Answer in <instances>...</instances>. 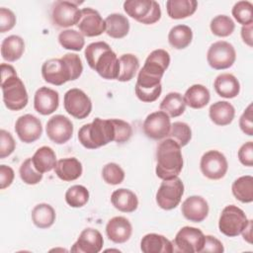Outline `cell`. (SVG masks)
Segmentation results:
<instances>
[{
	"instance_id": "6da1fadb",
	"label": "cell",
	"mask_w": 253,
	"mask_h": 253,
	"mask_svg": "<svg viewBox=\"0 0 253 253\" xmlns=\"http://www.w3.org/2000/svg\"><path fill=\"white\" fill-rule=\"evenodd\" d=\"M83 71L81 58L76 53H66L61 58H50L42 66L43 80L55 86L78 79Z\"/></svg>"
},
{
	"instance_id": "7a4b0ae2",
	"label": "cell",
	"mask_w": 253,
	"mask_h": 253,
	"mask_svg": "<svg viewBox=\"0 0 253 253\" xmlns=\"http://www.w3.org/2000/svg\"><path fill=\"white\" fill-rule=\"evenodd\" d=\"M88 65L102 78L117 79L120 71L119 58L106 42H95L87 45L84 51Z\"/></svg>"
},
{
	"instance_id": "3957f363",
	"label": "cell",
	"mask_w": 253,
	"mask_h": 253,
	"mask_svg": "<svg viewBox=\"0 0 253 253\" xmlns=\"http://www.w3.org/2000/svg\"><path fill=\"white\" fill-rule=\"evenodd\" d=\"M183 164L181 146L175 140L167 137L158 143L155 168L158 178L168 180L178 177L183 169Z\"/></svg>"
},
{
	"instance_id": "277c9868",
	"label": "cell",
	"mask_w": 253,
	"mask_h": 253,
	"mask_svg": "<svg viewBox=\"0 0 253 253\" xmlns=\"http://www.w3.org/2000/svg\"><path fill=\"white\" fill-rule=\"evenodd\" d=\"M1 90L7 109L20 111L27 106L29 101L27 89L15 68L7 63L1 64Z\"/></svg>"
},
{
	"instance_id": "5b68a950",
	"label": "cell",
	"mask_w": 253,
	"mask_h": 253,
	"mask_svg": "<svg viewBox=\"0 0 253 253\" xmlns=\"http://www.w3.org/2000/svg\"><path fill=\"white\" fill-rule=\"evenodd\" d=\"M115 139V126L112 119L95 118L92 123L82 126L78 130V140L87 149H96Z\"/></svg>"
},
{
	"instance_id": "8992f818",
	"label": "cell",
	"mask_w": 253,
	"mask_h": 253,
	"mask_svg": "<svg viewBox=\"0 0 253 253\" xmlns=\"http://www.w3.org/2000/svg\"><path fill=\"white\" fill-rule=\"evenodd\" d=\"M124 10L130 18L144 25L155 24L161 18L160 5L154 0H126Z\"/></svg>"
},
{
	"instance_id": "52a82bcc",
	"label": "cell",
	"mask_w": 253,
	"mask_h": 253,
	"mask_svg": "<svg viewBox=\"0 0 253 253\" xmlns=\"http://www.w3.org/2000/svg\"><path fill=\"white\" fill-rule=\"evenodd\" d=\"M248 222L249 219L240 208L229 205L221 211L218 219V229L225 236L235 237L241 234Z\"/></svg>"
},
{
	"instance_id": "ba28073f",
	"label": "cell",
	"mask_w": 253,
	"mask_h": 253,
	"mask_svg": "<svg viewBox=\"0 0 253 253\" xmlns=\"http://www.w3.org/2000/svg\"><path fill=\"white\" fill-rule=\"evenodd\" d=\"M184 190V183L179 177L163 180L156 192V204L162 210L171 211L180 204Z\"/></svg>"
},
{
	"instance_id": "9c48e42d",
	"label": "cell",
	"mask_w": 253,
	"mask_h": 253,
	"mask_svg": "<svg viewBox=\"0 0 253 253\" xmlns=\"http://www.w3.org/2000/svg\"><path fill=\"white\" fill-rule=\"evenodd\" d=\"M205 243V234L197 227L184 226L174 237L173 251L182 253L202 252Z\"/></svg>"
},
{
	"instance_id": "30bf717a",
	"label": "cell",
	"mask_w": 253,
	"mask_h": 253,
	"mask_svg": "<svg viewBox=\"0 0 253 253\" xmlns=\"http://www.w3.org/2000/svg\"><path fill=\"white\" fill-rule=\"evenodd\" d=\"M236 59L234 46L225 41H218L211 44L207 52L209 65L216 70H223L231 67Z\"/></svg>"
},
{
	"instance_id": "8fae6325",
	"label": "cell",
	"mask_w": 253,
	"mask_h": 253,
	"mask_svg": "<svg viewBox=\"0 0 253 253\" xmlns=\"http://www.w3.org/2000/svg\"><path fill=\"white\" fill-rule=\"evenodd\" d=\"M82 3L68 0L55 1L51 9L52 23L59 28H68L77 25L81 16V10L78 6Z\"/></svg>"
},
{
	"instance_id": "7c38bea8",
	"label": "cell",
	"mask_w": 253,
	"mask_h": 253,
	"mask_svg": "<svg viewBox=\"0 0 253 253\" xmlns=\"http://www.w3.org/2000/svg\"><path fill=\"white\" fill-rule=\"evenodd\" d=\"M65 111L75 119L83 120L92 111V102L87 94L78 88L69 89L63 97Z\"/></svg>"
},
{
	"instance_id": "4fadbf2b",
	"label": "cell",
	"mask_w": 253,
	"mask_h": 253,
	"mask_svg": "<svg viewBox=\"0 0 253 253\" xmlns=\"http://www.w3.org/2000/svg\"><path fill=\"white\" fill-rule=\"evenodd\" d=\"M200 168L205 177L211 180L223 178L228 170V162L223 153L218 150H209L203 154Z\"/></svg>"
},
{
	"instance_id": "5bb4252c",
	"label": "cell",
	"mask_w": 253,
	"mask_h": 253,
	"mask_svg": "<svg viewBox=\"0 0 253 253\" xmlns=\"http://www.w3.org/2000/svg\"><path fill=\"white\" fill-rule=\"evenodd\" d=\"M144 134L151 139L160 140L168 136L171 128L170 118L162 111L149 114L142 125Z\"/></svg>"
},
{
	"instance_id": "9a60e30c",
	"label": "cell",
	"mask_w": 253,
	"mask_h": 253,
	"mask_svg": "<svg viewBox=\"0 0 253 253\" xmlns=\"http://www.w3.org/2000/svg\"><path fill=\"white\" fill-rule=\"evenodd\" d=\"M45 131L47 137L52 142L64 144L72 137L73 124L63 115H55L47 121Z\"/></svg>"
},
{
	"instance_id": "2e32d148",
	"label": "cell",
	"mask_w": 253,
	"mask_h": 253,
	"mask_svg": "<svg viewBox=\"0 0 253 253\" xmlns=\"http://www.w3.org/2000/svg\"><path fill=\"white\" fill-rule=\"evenodd\" d=\"M169 64H170L169 52L162 48L154 49L146 57L142 68L139 70V73L141 72V74L147 77L161 80L165 71L169 67Z\"/></svg>"
},
{
	"instance_id": "e0dca14e",
	"label": "cell",
	"mask_w": 253,
	"mask_h": 253,
	"mask_svg": "<svg viewBox=\"0 0 253 253\" xmlns=\"http://www.w3.org/2000/svg\"><path fill=\"white\" fill-rule=\"evenodd\" d=\"M15 131L21 141L25 143L35 142L42 136V122L34 115H23L15 123Z\"/></svg>"
},
{
	"instance_id": "ac0fdd59",
	"label": "cell",
	"mask_w": 253,
	"mask_h": 253,
	"mask_svg": "<svg viewBox=\"0 0 253 253\" xmlns=\"http://www.w3.org/2000/svg\"><path fill=\"white\" fill-rule=\"evenodd\" d=\"M77 27L80 33L86 37H98L106 30L105 20L93 8L81 9V16Z\"/></svg>"
},
{
	"instance_id": "d6986e66",
	"label": "cell",
	"mask_w": 253,
	"mask_h": 253,
	"mask_svg": "<svg viewBox=\"0 0 253 253\" xmlns=\"http://www.w3.org/2000/svg\"><path fill=\"white\" fill-rule=\"evenodd\" d=\"M103 245L104 239L101 232L89 227L81 231L70 250L77 253H98L102 250Z\"/></svg>"
},
{
	"instance_id": "ffe728a7",
	"label": "cell",
	"mask_w": 253,
	"mask_h": 253,
	"mask_svg": "<svg viewBox=\"0 0 253 253\" xmlns=\"http://www.w3.org/2000/svg\"><path fill=\"white\" fill-rule=\"evenodd\" d=\"M134 92L140 101L144 103H152L156 101L161 95V80L147 77L138 72L134 86Z\"/></svg>"
},
{
	"instance_id": "44dd1931",
	"label": "cell",
	"mask_w": 253,
	"mask_h": 253,
	"mask_svg": "<svg viewBox=\"0 0 253 253\" xmlns=\"http://www.w3.org/2000/svg\"><path fill=\"white\" fill-rule=\"evenodd\" d=\"M209 204L201 196H191L187 198L181 207L183 216L192 222H202L209 214Z\"/></svg>"
},
{
	"instance_id": "7402d4cb",
	"label": "cell",
	"mask_w": 253,
	"mask_h": 253,
	"mask_svg": "<svg viewBox=\"0 0 253 253\" xmlns=\"http://www.w3.org/2000/svg\"><path fill=\"white\" fill-rule=\"evenodd\" d=\"M58 105L59 95L57 91L44 86L36 91L34 96V108L39 114L42 116L50 115L57 110Z\"/></svg>"
},
{
	"instance_id": "603a6c76",
	"label": "cell",
	"mask_w": 253,
	"mask_h": 253,
	"mask_svg": "<svg viewBox=\"0 0 253 253\" xmlns=\"http://www.w3.org/2000/svg\"><path fill=\"white\" fill-rule=\"evenodd\" d=\"M106 234L114 243H125L132 234V225L125 216H114L107 222Z\"/></svg>"
},
{
	"instance_id": "cb8c5ba5",
	"label": "cell",
	"mask_w": 253,
	"mask_h": 253,
	"mask_svg": "<svg viewBox=\"0 0 253 253\" xmlns=\"http://www.w3.org/2000/svg\"><path fill=\"white\" fill-rule=\"evenodd\" d=\"M54 172L56 176L65 182L77 180L83 172L81 162L75 157H67L59 159L55 165Z\"/></svg>"
},
{
	"instance_id": "d4e9b609",
	"label": "cell",
	"mask_w": 253,
	"mask_h": 253,
	"mask_svg": "<svg viewBox=\"0 0 253 253\" xmlns=\"http://www.w3.org/2000/svg\"><path fill=\"white\" fill-rule=\"evenodd\" d=\"M213 88L218 96L225 99H232L239 94L240 83L233 74L221 73L214 79Z\"/></svg>"
},
{
	"instance_id": "484cf974",
	"label": "cell",
	"mask_w": 253,
	"mask_h": 253,
	"mask_svg": "<svg viewBox=\"0 0 253 253\" xmlns=\"http://www.w3.org/2000/svg\"><path fill=\"white\" fill-rule=\"evenodd\" d=\"M140 250L143 253H172L173 244L165 236L157 233L145 234L140 241Z\"/></svg>"
},
{
	"instance_id": "4316f807",
	"label": "cell",
	"mask_w": 253,
	"mask_h": 253,
	"mask_svg": "<svg viewBox=\"0 0 253 253\" xmlns=\"http://www.w3.org/2000/svg\"><path fill=\"white\" fill-rule=\"evenodd\" d=\"M209 116L211 121L216 126H228L235 117V109L227 101H217L211 105Z\"/></svg>"
},
{
	"instance_id": "83f0119b",
	"label": "cell",
	"mask_w": 253,
	"mask_h": 253,
	"mask_svg": "<svg viewBox=\"0 0 253 253\" xmlns=\"http://www.w3.org/2000/svg\"><path fill=\"white\" fill-rule=\"evenodd\" d=\"M112 205L123 212H132L138 207L137 196L128 189L121 188L115 190L111 195Z\"/></svg>"
},
{
	"instance_id": "f1b7e54d",
	"label": "cell",
	"mask_w": 253,
	"mask_h": 253,
	"mask_svg": "<svg viewBox=\"0 0 253 253\" xmlns=\"http://www.w3.org/2000/svg\"><path fill=\"white\" fill-rule=\"evenodd\" d=\"M107 35L113 39H123L129 32V21L123 14L113 13L105 19Z\"/></svg>"
},
{
	"instance_id": "f546056e",
	"label": "cell",
	"mask_w": 253,
	"mask_h": 253,
	"mask_svg": "<svg viewBox=\"0 0 253 253\" xmlns=\"http://www.w3.org/2000/svg\"><path fill=\"white\" fill-rule=\"evenodd\" d=\"M24 51L25 42L21 37L11 35L2 41L1 55L4 60L14 62L22 57Z\"/></svg>"
},
{
	"instance_id": "4dcf8cb0",
	"label": "cell",
	"mask_w": 253,
	"mask_h": 253,
	"mask_svg": "<svg viewBox=\"0 0 253 253\" xmlns=\"http://www.w3.org/2000/svg\"><path fill=\"white\" fill-rule=\"evenodd\" d=\"M183 98L186 106H189L192 109H202L209 104L211 94L206 86L202 84H194L186 90Z\"/></svg>"
},
{
	"instance_id": "1f68e13d",
	"label": "cell",
	"mask_w": 253,
	"mask_h": 253,
	"mask_svg": "<svg viewBox=\"0 0 253 253\" xmlns=\"http://www.w3.org/2000/svg\"><path fill=\"white\" fill-rule=\"evenodd\" d=\"M198 7L196 0H168L166 11L168 16L174 20L185 19L192 16Z\"/></svg>"
},
{
	"instance_id": "d6a6232c",
	"label": "cell",
	"mask_w": 253,
	"mask_h": 253,
	"mask_svg": "<svg viewBox=\"0 0 253 253\" xmlns=\"http://www.w3.org/2000/svg\"><path fill=\"white\" fill-rule=\"evenodd\" d=\"M33 164L35 168L41 173L50 172L55 168L57 163L56 154L54 150L49 146H42L40 147L32 157Z\"/></svg>"
},
{
	"instance_id": "836d02e7",
	"label": "cell",
	"mask_w": 253,
	"mask_h": 253,
	"mask_svg": "<svg viewBox=\"0 0 253 253\" xmlns=\"http://www.w3.org/2000/svg\"><path fill=\"white\" fill-rule=\"evenodd\" d=\"M32 221L39 228H48L50 227L56 218L54 209L45 203L38 204L32 210Z\"/></svg>"
},
{
	"instance_id": "e575fe53",
	"label": "cell",
	"mask_w": 253,
	"mask_h": 253,
	"mask_svg": "<svg viewBox=\"0 0 253 253\" xmlns=\"http://www.w3.org/2000/svg\"><path fill=\"white\" fill-rule=\"evenodd\" d=\"M232 195L241 203L253 202V177L245 175L234 180L231 186Z\"/></svg>"
},
{
	"instance_id": "d590c367",
	"label": "cell",
	"mask_w": 253,
	"mask_h": 253,
	"mask_svg": "<svg viewBox=\"0 0 253 253\" xmlns=\"http://www.w3.org/2000/svg\"><path fill=\"white\" fill-rule=\"evenodd\" d=\"M193 40L192 29L187 25H177L171 28L168 34L170 45L176 49H184L190 45Z\"/></svg>"
},
{
	"instance_id": "8d00e7d4",
	"label": "cell",
	"mask_w": 253,
	"mask_h": 253,
	"mask_svg": "<svg viewBox=\"0 0 253 253\" xmlns=\"http://www.w3.org/2000/svg\"><path fill=\"white\" fill-rule=\"evenodd\" d=\"M160 111L164 112L169 118L181 116L186 110V103L183 96L178 92L168 93L160 103Z\"/></svg>"
},
{
	"instance_id": "74e56055",
	"label": "cell",
	"mask_w": 253,
	"mask_h": 253,
	"mask_svg": "<svg viewBox=\"0 0 253 253\" xmlns=\"http://www.w3.org/2000/svg\"><path fill=\"white\" fill-rule=\"evenodd\" d=\"M120 71L117 80L121 82L130 81L139 68V60L132 53L122 54L119 58Z\"/></svg>"
},
{
	"instance_id": "f35d334b",
	"label": "cell",
	"mask_w": 253,
	"mask_h": 253,
	"mask_svg": "<svg viewBox=\"0 0 253 253\" xmlns=\"http://www.w3.org/2000/svg\"><path fill=\"white\" fill-rule=\"evenodd\" d=\"M58 42L63 48L74 51H80L85 45L83 35L80 32L71 29H67L59 33Z\"/></svg>"
},
{
	"instance_id": "ab89813d",
	"label": "cell",
	"mask_w": 253,
	"mask_h": 253,
	"mask_svg": "<svg viewBox=\"0 0 253 253\" xmlns=\"http://www.w3.org/2000/svg\"><path fill=\"white\" fill-rule=\"evenodd\" d=\"M89 191L85 186L73 185L65 192V202L71 208H82L89 201Z\"/></svg>"
},
{
	"instance_id": "60d3db41",
	"label": "cell",
	"mask_w": 253,
	"mask_h": 253,
	"mask_svg": "<svg viewBox=\"0 0 253 253\" xmlns=\"http://www.w3.org/2000/svg\"><path fill=\"white\" fill-rule=\"evenodd\" d=\"M210 29L214 36L225 38L234 32L235 24L230 17L226 15H217L211 21Z\"/></svg>"
},
{
	"instance_id": "b9f144b4",
	"label": "cell",
	"mask_w": 253,
	"mask_h": 253,
	"mask_svg": "<svg viewBox=\"0 0 253 253\" xmlns=\"http://www.w3.org/2000/svg\"><path fill=\"white\" fill-rule=\"evenodd\" d=\"M168 137L175 140L181 147H184L192 139V129L186 123L175 122L171 124Z\"/></svg>"
},
{
	"instance_id": "7bdbcfd3",
	"label": "cell",
	"mask_w": 253,
	"mask_h": 253,
	"mask_svg": "<svg viewBox=\"0 0 253 253\" xmlns=\"http://www.w3.org/2000/svg\"><path fill=\"white\" fill-rule=\"evenodd\" d=\"M232 16L238 24L246 26L253 23V4L249 1H238L231 10Z\"/></svg>"
},
{
	"instance_id": "ee69618b",
	"label": "cell",
	"mask_w": 253,
	"mask_h": 253,
	"mask_svg": "<svg viewBox=\"0 0 253 253\" xmlns=\"http://www.w3.org/2000/svg\"><path fill=\"white\" fill-rule=\"evenodd\" d=\"M19 174L22 181L28 185H36L42 180L43 174L39 172L32 161V158H27L20 166Z\"/></svg>"
},
{
	"instance_id": "f6af8a7d",
	"label": "cell",
	"mask_w": 253,
	"mask_h": 253,
	"mask_svg": "<svg viewBox=\"0 0 253 253\" xmlns=\"http://www.w3.org/2000/svg\"><path fill=\"white\" fill-rule=\"evenodd\" d=\"M102 177L109 185H119L125 180V171L119 164L110 162L103 167Z\"/></svg>"
},
{
	"instance_id": "bcb514c9",
	"label": "cell",
	"mask_w": 253,
	"mask_h": 253,
	"mask_svg": "<svg viewBox=\"0 0 253 253\" xmlns=\"http://www.w3.org/2000/svg\"><path fill=\"white\" fill-rule=\"evenodd\" d=\"M112 122L115 126L114 141L117 143H125L128 141L132 135L131 126L127 122L120 119H112Z\"/></svg>"
},
{
	"instance_id": "7dc6e473",
	"label": "cell",
	"mask_w": 253,
	"mask_h": 253,
	"mask_svg": "<svg viewBox=\"0 0 253 253\" xmlns=\"http://www.w3.org/2000/svg\"><path fill=\"white\" fill-rule=\"evenodd\" d=\"M16 148V142L12 134L5 130H0V159L10 156Z\"/></svg>"
},
{
	"instance_id": "c3c4849f",
	"label": "cell",
	"mask_w": 253,
	"mask_h": 253,
	"mask_svg": "<svg viewBox=\"0 0 253 253\" xmlns=\"http://www.w3.org/2000/svg\"><path fill=\"white\" fill-rule=\"evenodd\" d=\"M16 16L13 11L8 8H0V32L6 33L12 30L16 25Z\"/></svg>"
},
{
	"instance_id": "681fc988",
	"label": "cell",
	"mask_w": 253,
	"mask_h": 253,
	"mask_svg": "<svg viewBox=\"0 0 253 253\" xmlns=\"http://www.w3.org/2000/svg\"><path fill=\"white\" fill-rule=\"evenodd\" d=\"M239 127L246 135H253V115H252V104L244 110L239 119Z\"/></svg>"
},
{
	"instance_id": "f907efd6",
	"label": "cell",
	"mask_w": 253,
	"mask_h": 253,
	"mask_svg": "<svg viewBox=\"0 0 253 253\" xmlns=\"http://www.w3.org/2000/svg\"><path fill=\"white\" fill-rule=\"evenodd\" d=\"M237 156L242 165L251 167L253 165V142L247 141L242 144L238 150Z\"/></svg>"
},
{
	"instance_id": "816d5d0a",
	"label": "cell",
	"mask_w": 253,
	"mask_h": 253,
	"mask_svg": "<svg viewBox=\"0 0 253 253\" xmlns=\"http://www.w3.org/2000/svg\"><path fill=\"white\" fill-rule=\"evenodd\" d=\"M224 251L223 244L212 235H205V243L202 252L221 253Z\"/></svg>"
},
{
	"instance_id": "f5cc1de1",
	"label": "cell",
	"mask_w": 253,
	"mask_h": 253,
	"mask_svg": "<svg viewBox=\"0 0 253 253\" xmlns=\"http://www.w3.org/2000/svg\"><path fill=\"white\" fill-rule=\"evenodd\" d=\"M15 177L14 170L7 165H0V189L4 190L11 186Z\"/></svg>"
},
{
	"instance_id": "db71d44e",
	"label": "cell",
	"mask_w": 253,
	"mask_h": 253,
	"mask_svg": "<svg viewBox=\"0 0 253 253\" xmlns=\"http://www.w3.org/2000/svg\"><path fill=\"white\" fill-rule=\"evenodd\" d=\"M252 31H253V23L242 26L241 28V38L242 41L250 47L253 46V38H252Z\"/></svg>"
},
{
	"instance_id": "11a10c76",
	"label": "cell",
	"mask_w": 253,
	"mask_h": 253,
	"mask_svg": "<svg viewBox=\"0 0 253 253\" xmlns=\"http://www.w3.org/2000/svg\"><path fill=\"white\" fill-rule=\"evenodd\" d=\"M244 240H246L248 243L252 242V220L249 219V222L247 224V226L243 229V231L241 232Z\"/></svg>"
}]
</instances>
